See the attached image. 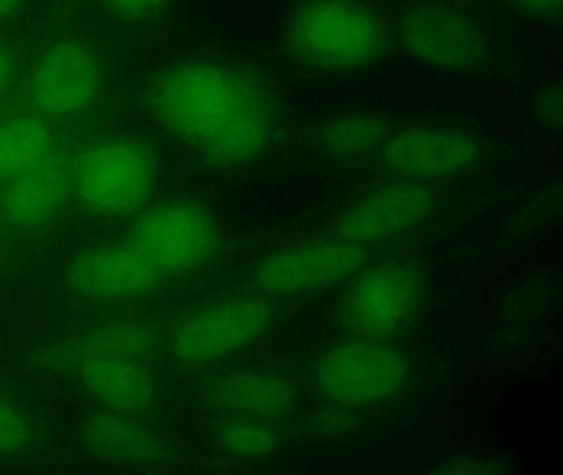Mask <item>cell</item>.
I'll return each mask as SVG.
<instances>
[{
  "instance_id": "cell-1",
  "label": "cell",
  "mask_w": 563,
  "mask_h": 475,
  "mask_svg": "<svg viewBox=\"0 0 563 475\" xmlns=\"http://www.w3.org/2000/svg\"><path fill=\"white\" fill-rule=\"evenodd\" d=\"M143 104L163 131L212 167L253 164L282 134V108L272 86L233 63H170L147 81Z\"/></svg>"
},
{
  "instance_id": "cell-2",
  "label": "cell",
  "mask_w": 563,
  "mask_h": 475,
  "mask_svg": "<svg viewBox=\"0 0 563 475\" xmlns=\"http://www.w3.org/2000/svg\"><path fill=\"white\" fill-rule=\"evenodd\" d=\"M161 180L156 144L136 132H114L75 148V205L100 220H126L150 207Z\"/></svg>"
},
{
  "instance_id": "cell-3",
  "label": "cell",
  "mask_w": 563,
  "mask_h": 475,
  "mask_svg": "<svg viewBox=\"0 0 563 475\" xmlns=\"http://www.w3.org/2000/svg\"><path fill=\"white\" fill-rule=\"evenodd\" d=\"M285 48L299 65L322 73L367 68L387 53V23L358 0H305L285 23Z\"/></svg>"
},
{
  "instance_id": "cell-4",
  "label": "cell",
  "mask_w": 563,
  "mask_h": 475,
  "mask_svg": "<svg viewBox=\"0 0 563 475\" xmlns=\"http://www.w3.org/2000/svg\"><path fill=\"white\" fill-rule=\"evenodd\" d=\"M126 240L176 286L216 259L222 230L206 205L174 198L150 205L131 218Z\"/></svg>"
},
{
  "instance_id": "cell-5",
  "label": "cell",
  "mask_w": 563,
  "mask_h": 475,
  "mask_svg": "<svg viewBox=\"0 0 563 475\" xmlns=\"http://www.w3.org/2000/svg\"><path fill=\"white\" fill-rule=\"evenodd\" d=\"M275 317L272 297L258 292L206 303L166 325L164 360L184 368L212 365L255 343Z\"/></svg>"
},
{
  "instance_id": "cell-6",
  "label": "cell",
  "mask_w": 563,
  "mask_h": 475,
  "mask_svg": "<svg viewBox=\"0 0 563 475\" xmlns=\"http://www.w3.org/2000/svg\"><path fill=\"white\" fill-rule=\"evenodd\" d=\"M107 86V65L84 36H62L42 49L24 82V108L54 124L90 111Z\"/></svg>"
},
{
  "instance_id": "cell-7",
  "label": "cell",
  "mask_w": 563,
  "mask_h": 475,
  "mask_svg": "<svg viewBox=\"0 0 563 475\" xmlns=\"http://www.w3.org/2000/svg\"><path fill=\"white\" fill-rule=\"evenodd\" d=\"M74 152L62 139L38 164L0 187V234L29 250L62 224L75 205Z\"/></svg>"
},
{
  "instance_id": "cell-8",
  "label": "cell",
  "mask_w": 563,
  "mask_h": 475,
  "mask_svg": "<svg viewBox=\"0 0 563 475\" xmlns=\"http://www.w3.org/2000/svg\"><path fill=\"white\" fill-rule=\"evenodd\" d=\"M64 283L77 302L108 307L150 302L174 286L126 238L78 251L65 267Z\"/></svg>"
},
{
  "instance_id": "cell-9",
  "label": "cell",
  "mask_w": 563,
  "mask_h": 475,
  "mask_svg": "<svg viewBox=\"0 0 563 475\" xmlns=\"http://www.w3.org/2000/svg\"><path fill=\"white\" fill-rule=\"evenodd\" d=\"M410 366L404 353L380 340L355 339L329 349L314 369L318 391L335 405L358 409L404 393Z\"/></svg>"
},
{
  "instance_id": "cell-10",
  "label": "cell",
  "mask_w": 563,
  "mask_h": 475,
  "mask_svg": "<svg viewBox=\"0 0 563 475\" xmlns=\"http://www.w3.org/2000/svg\"><path fill=\"white\" fill-rule=\"evenodd\" d=\"M367 263V250L344 238H314L263 257L250 286L266 297L298 296L351 280Z\"/></svg>"
},
{
  "instance_id": "cell-11",
  "label": "cell",
  "mask_w": 563,
  "mask_h": 475,
  "mask_svg": "<svg viewBox=\"0 0 563 475\" xmlns=\"http://www.w3.org/2000/svg\"><path fill=\"white\" fill-rule=\"evenodd\" d=\"M421 299L423 279L410 264L362 267L347 287L342 317L358 339L388 342L410 325Z\"/></svg>"
},
{
  "instance_id": "cell-12",
  "label": "cell",
  "mask_w": 563,
  "mask_h": 475,
  "mask_svg": "<svg viewBox=\"0 0 563 475\" xmlns=\"http://www.w3.org/2000/svg\"><path fill=\"white\" fill-rule=\"evenodd\" d=\"M164 335L166 325L150 317H107L35 350L29 360L32 368L45 376H64L71 365L88 358L143 360L159 365Z\"/></svg>"
},
{
  "instance_id": "cell-13",
  "label": "cell",
  "mask_w": 563,
  "mask_h": 475,
  "mask_svg": "<svg viewBox=\"0 0 563 475\" xmlns=\"http://www.w3.org/2000/svg\"><path fill=\"white\" fill-rule=\"evenodd\" d=\"M401 48L423 65L443 71H463L479 65L486 40L479 26L450 5L415 7L398 25Z\"/></svg>"
},
{
  "instance_id": "cell-14",
  "label": "cell",
  "mask_w": 563,
  "mask_h": 475,
  "mask_svg": "<svg viewBox=\"0 0 563 475\" xmlns=\"http://www.w3.org/2000/svg\"><path fill=\"white\" fill-rule=\"evenodd\" d=\"M100 409L150 422L163 399L157 363L131 358H88L65 372Z\"/></svg>"
},
{
  "instance_id": "cell-15",
  "label": "cell",
  "mask_w": 563,
  "mask_h": 475,
  "mask_svg": "<svg viewBox=\"0 0 563 475\" xmlns=\"http://www.w3.org/2000/svg\"><path fill=\"white\" fill-rule=\"evenodd\" d=\"M378 151L397 180L417 184L464 174L481 158L479 144L470 135L431 128L388 132Z\"/></svg>"
},
{
  "instance_id": "cell-16",
  "label": "cell",
  "mask_w": 563,
  "mask_h": 475,
  "mask_svg": "<svg viewBox=\"0 0 563 475\" xmlns=\"http://www.w3.org/2000/svg\"><path fill=\"white\" fill-rule=\"evenodd\" d=\"M433 194L417 181L375 188L339 218L338 236L368 247L397 240L420 227L433 211Z\"/></svg>"
},
{
  "instance_id": "cell-17",
  "label": "cell",
  "mask_w": 563,
  "mask_h": 475,
  "mask_svg": "<svg viewBox=\"0 0 563 475\" xmlns=\"http://www.w3.org/2000/svg\"><path fill=\"white\" fill-rule=\"evenodd\" d=\"M200 398L220 418L275 422L295 409L298 389L278 373L242 368L203 379Z\"/></svg>"
},
{
  "instance_id": "cell-18",
  "label": "cell",
  "mask_w": 563,
  "mask_h": 475,
  "mask_svg": "<svg viewBox=\"0 0 563 475\" xmlns=\"http://www.w3.org/2000/svg\"><path fill=\"white\" fill-rule=\"evenodd\" d=\"M81 444L97 461L123 467H163L176 461V449L150 422L107 409L85 419Z\"/></svg>"
},
{
  "instance_id": "cell-19",
  "label": "cell",
  "mask_w": 563,
  "mask_h": 475,
  "mask_svg": "<svg viewBox=\"0 0 563 475\" xmlns=\"http://www.w3.org/2000/svg\"><path fill=\"white\" fill-rule=\"evenodd\" d=\"M60 141L58 125L29 109L0 112V187L38 164Z\"/></svg>"
},
{
  "instance_id": "cell-20",
  "label": "cell",
  "mask_w": 563,
  "mask_h": 475,
  "mask_svg": "<svg viewBox=\"0 0 563 475\" xmlns=\"http://www.w3.org/2000/svg\"><path fill=\"white\" fill-rule=\"evenodd\" d=\"M388 135L384 119L374 114H347L331 119L319 131V145L335 158H355L377 151Z\"/></svg>"
},
{
  "instance_id": "cell-21",
  "label": "cell",
  "mask_w": 563,
  "mask_h": 475,
  "mask_svg": "<svg viewBox=\"0 0 563 475\" xmlns=\"http://www.w3.org/2000/svg\"><path fill=\"white\" fill-rule=\"evenodd\" d=\"M44 421L0 388V461H22L47 444Z\"/></svg>"
},
{
  "instance_id": "cell-22",
  "label": "cell",
  "mask_w": 563,
  "mask_h": 475,
  "mask_svg": "<svg viewBox=\"0 0 563 475\" xmlns=\"http://www.w3.org/2000/svg\"><path fill=\"white\" fill-rule=\"evenodd\" d=\"M216 444L227 454L240 459H262L282 444V432L272 421L222 418L213 431Z\"/></svg>"
},
{
  "instance_id": "cell-23",
  "label": "cell",
  "mask_w": 563,
  "mask_h": 475,
  "mask_svg": "<svg viewBox=\"0 0 563 475\" xmlns=\"http://www.w3.org/2000/svg\"><path fill=\"white\" fill-rule=\"evenodd\" d=\"M21 59L11 43L0 40V112L21 81Z\"/></svg>"
},
{
  "instance_id": "cell-24",
  "label": "cell",
  "mask_w": 563,
  "mask_h": 475,
  "mask_svg": "<svg viewBox=\"0 0 563 475\" xmlns=\"http://www.w3.org/2000/svg\"><path fill=\"white\" fill-rule=\"evenodd\" d=\"M118 15L131 20H144L156 15L170 0H101Z\"/></svg>"
},
{
  "instance_id": "cell-25",
  "label": "cell",
  "mask_w": 563,
  "mask_h": 475,
  "mask_svg": "<svg viewBox=\"0 0 563 475\" xmlns=\"http://www.w3.org/2000/svg\"><path fill=\"white\" fill-rule=\"evenodd\" d=\"M329 405H331V408L322 409L316 416V428L322 434H341L345 429L351 428L352 411H355V409L335 405V402H329Z\"/></svg>"
},
{
  "instance_id": "cell-26",
  "label": "cell",
  "mask_w": 563,
  "mask_h": 475,
  "mask_svg": "<svg viewBox=\"0 0 563 475\" xmlns=\"http://www.w3.org/2000/svg\"><path fill=\"white\" fill-rule=\"evenodd\" d=\"M510 2L527 15L539 16V19H553L562 9V0H510Z\"/></svg>"
},
{
  "instance_id": "cell-27",
  "label": "cell",
  "mask_w": 563,
  "mask_h": 475,
  "mask_svg": "<svg viewBox=\"0 0 563 475\" xmlns=\"http://www.w3.org/2000/svg\"><path fill=\"white\" fill-rule=\"evenodd\" d=\"M24 247L19 246V244L12 243L9 238H5L4 234H0V280L4 279L9 273H11L12 266L15 264V259H18L19 254L22 253Z\"/></svg>"
},
{
  "instance_id": "cell-28",
  "label": "cell",
  "mask_w": 563,
  "mask_h": 475,
  "mask_svg": "<svg viewBox=\"0 0 563 475\" xmlns=\"http://www.w3.org/2000/svg\"><path fill=\"white\" fill-rule=\"evenodd\" d=\"M27 2L29 0H0V23L21 12Z\"/></svg>"
},
{
  "instance_id": "cell-29",
  "label": "cell",
  "mask_w": 563,
  "mask_h": 475,
  "mask_svg": "<svg viewBox=\"0 0 563 475\" xmlns=\"http://www.w3.org/2000/svg\"><path fill=\"white\" fill-rule=\"evenodd\" d=\"M438 2H453V0H438Z\"/></svg>"
},
{
  "instance_id": "cell-30",
  "label": "cell",
  "mask_w": 563,
  "mask_h": 475,
  "mask_svg": "<svg viewBox=\"0 0 563 475\" xmlns=\"http://www.w3.org/2000/svg\"><path fill=\"white\" fill-rule=\"evenodd\" d=\"M0 388H4V385H2V383H0Z\"/></svg>"
}]
</instances>
